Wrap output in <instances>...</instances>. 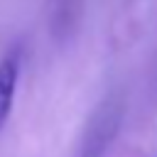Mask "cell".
Instances as JSON below:
<instances>
[{
	"label": "cell",
	"instance_id": "6da1fadb",
	"mask_svg": "<svg viewBox=\"0 0 157 157\" xmlns=\"http://www.w3.org/2000/svg\"><path fill=\"white\" fill-rule=\"evenodd\" d=\"M17 81H20V52L12 49L0 59V130L5 128L12 113Z\"/></svg>",
	"mask_w": 157,
	"mask_h": 157
},
{
	"label": "cell",
	"instance_id": "7a4b0ae2",
	"mask_svg": "<svg viewBox=\"0 0 157 157\" xmlns=\"http://www.w3.org/2000/svg\"><path fill=\"white\" fill-rule=\"evenodd\" d=\"M110 135H113V128H105V125L96 128V130L86 137L78 157H103V152H105V147H108V142H110Z\"/></svg>",
	"mask_w": 157,
	"mask_h": 157
}]
</instances>
